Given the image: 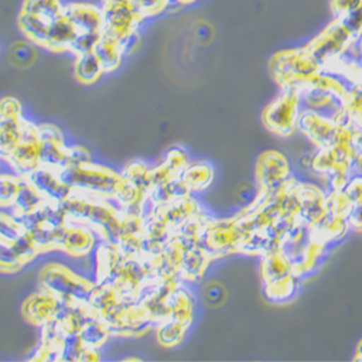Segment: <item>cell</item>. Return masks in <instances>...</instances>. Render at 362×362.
Returning a JSON list of instances; mask_svg holds the SVG:
<instances>
[{
    "mask_svg": "<svg viewBox=\"0 0 362 362\" xmlns=\"http://www.w3.org/2000/svg\"><path fill=\"white\" fill-rule=\"evenodd\" d=\"M38 149H40L38 127L23 119L21 141L12 149V153L6 157V160L22 175H28L29 173H33L35 168L40 167Z\"/></svg>",
    "mask_w": 362,
    "mask_h": 362,
    "instance_id": "cell-4",
    "label": "cell"
},
{
    "mask_svg": "<svg viewBox=\"0 0 362 362\" xmlns=\"http://www.w3.org/2000/svg\"><path fill=\"white\" fill-rule=\"evenodd\" d=\"M197 34H199L200 38H206V34H209V29L206 26H202V28H199Z\"/></svg>",
    "mask_w": 362,
    "mask_h": 362,
    "instance_id": "cell-36",
    "label": "cell"
},
{
    "mask_svg": "<svg viewBox=\"0 0 362 362\" xmlns=\"http://www.w3.org/2000/svg\"><path fill=\"white\" fill-rule=\"evenodd\" d=\"M22 124V115H0V157L6 158L21 141Z\"/></svg>",
    "mask_w": 362,
    "mask_h": 362,
    "instance_id": "cell-14",
    "label": "cell"
},
{
    "mask_svg": "<svg viewBox=\"0 0 362 362\" xmlns=\"http://www.w3.org/2000/svg\"><path fill=\"white\" fill-rule=\"evenodd\" d=\"M187 325L177 322L174 319H167L163 320L160 327H158V341L164 346H174L181 342V339L185 338V332H186Z\"/></svg>",
    "mask_w": 362,
    "mask_h": 362,
    "instance_id": "cell-22",
    "label": "cell"
},
{
    "mask_svg": "<svg viewBox=\"0 0 362 362\" xmlns=\"http://www.w3.org/2000/svg\"><path fill=\"white\" fill-rule=\"evenodd\" d=\"M52 21L29 13V12H23L21 11L19 13V29L21 33L25 35V38L28 41H31L33 44H35L37 47H45L47 42V37H48V29Z\"/></svg>",
    "mask_w": 362,
    "mask_h": 362,
    "instance_id": "cell-13",
    "label": "cell"
},
{
    "mask_svg": "<svg viewBox=\"0 0 362 362\" xmlns=\"http://www.w3.org/2000/svg\"><path fill=\"white\" fill-rule=\"evenodd\" d=\"M99 352L96 348L86 346L80 355V361H99Z\"/></svg>",
    "mask_w": 362,
    "mask_h": 362,
    "instance_id": "cell-33",
    "label": "cell"
},
{
    "mask_svg": "<svg viewBox=\"0 0 362 362\" xmlns=\"http://www.w3.org/2000/svg\"><path fill=\"white\" fill-rule=\"evenodd\" d=\"M23 232L25 229L18 218L0 214V239H5L12 244Z\"/></svg>",
    "mask_w": 362,
    "mask_h": 362,
    "instance_id": "cell-28",
    "label": "cell"
},
{
    "mask_svg": "<svg viewBox=\"0 0 362 362\" xmlns=\"http://www.w3.org/2000/svg\"><path fill=\"white\" fill-rule=\"evenodd\" d=\"M352 146L362 156V131H358V132L352 136Z\"/></svg>",
    "mask_w": 362,
    "mask_h": 362,
    "instance_id": "cell-35",
    "label": "cell"
},
{
    "mask_svg": "<svg viewBox=\"0 0 362 362\" xmlns=\"http://www.w3.org/2000/svg\"><path fill=\"white\" fill-rule=\"evenodd\" d=\"M265 163L262 167H259V181L261 187L267 192L269 190H279L283 185V180H286V175L288 173V165L286 160L277 154V153H268L265 154Z\"/></svg>",
    "mask_w": 362,
    "mask_h": 362,
    "instance_id": "cell-12",
    "label": "cell"
},
{
    "mask_svg": "<svg viewBox=\"0 0 362 362\" xmlns=\"http://www.w3.org/2000/svg\"><path fill=\"white\" fill-rule=\"evenodd\" d=\"M44 202H47V200L38 192V189L31 183V180H29L26 175L21 177L18 193H16L15 202L12 204L15 218L34 212V210H37L41 204H44Z\"/></svg>",
    "mask_w": 362,
    "mask_h": 362,
    "instance_id": "cell-11",
    "label": "cell"
},
{
    "mask_svg": "<svg viewBox=\"0 0 362 362\" xmlns=\"http://www.w3.org/2000/svg\"><path fill=\"white\" fill-rule=\"evenodd\" d=\"M96 57L99 58V62L102 64V69L105 73H112L119 69L120 63H122L124 58V51L120 48V44L109 40L106 37H102L99 44L96 45L95 51Z\"/></svg>",
    "mask_w": 362,
    "mask_h": 362,
    "instance_id": "cell-17",
    "label": "cell"
},
{
    "mask_svg": "<svg viewBox=\"0 0 362 362\" xmlns=\"http://www.w3.org/2000/svg\"><path fill=\"white\" fill-rule=\"evenodd\" d=\"M139 12L144 18L156 16L165 11H174L183 8L189 4L196 2V0H135Z\"/></svg>",
    "mask_w": 362,
    "mask_h": 362,
    "instance_id": "cell-21",
    "label": "cell"
},
{
    "mask_svg": "<svg viewBox=\"0 0 362 362\" xmlns=\"http://www.w3.org/2000/svg\"><path fill=\"white\" fill-rule=\"evenodd\" d=\"M86 345L80 334H63L62 338V361H80V355Z\"/></svg>",
    "mask_w": 362,
    "mask_h": 362,
    "instance_id": "cell-26",
    "label": "cell"
},
{
    "mask_svg": "<svg viewBox=\"0 0 362 362\" xmlns=\"http://www.w3.org/2000/svg\"><path fill=\"white\" fill-rule=\"evenodd\" d=\"M59 177L73 189V192L78 190L100 197H115L124 181V177L117 175L112 170L93 164L67 167L59 173Z\"/></svg>",
    "mask_w": 362,
    "mask_h": 362,
    "instance_id": "cell-1",
    "label": "cell"
},
{
    "mask_svg": "<svg viewBox=\"0 0 362 362\" xmlns=\"http://www.w3.org/2000/svg\"><path fill=\"white\" fill-rule=\"evenodd\" d=\"M11 58H12V62L19 67L31 66L37 58L35 44H33L31 41H29V42H16L12 47Z\"/></svg>",
    "mask_w": 362,
    "mask_h": 362,
    "instance_id": "cell-25",
    "label": "cell"
},
{
    "mask_svg": "<svg viewBox=\"0 0 362 362\" xmlns=\"http://www.w3.org/2000/svg\"><path fill=\"white\" fill-rule=\"evenodd\" d=\"M122 177L128 180L131 185H134L145 196L149 194V192L153 190V183H151V170L139 161L131 163L127 167Z\"/></svg>",
    "mask_w": 362,
    "mask_h": 362,
    "instance_id": "cell-20",
    "label": "cell"
},
{
    "mask_svg": "<svg viewBox=\"0 0 362 362\" xmlns=\"http://www.w3.org/2000/svg\"><path fill=\"white\" fill-rule=\"evenodd\" d=\"M180 178L185 181L189 190L202 192L209 187L214 180V168L207 163H196L187 165L180 174Z\"/></svg>",
    "mask_w": 362,
    "mask_h": 362,
    "instance_id": "cell-16",
    "label": "cell"
},
{
    "mask_svg": "<svg viewBox=\"0 0 362 362\" xmlns=\"http://www.w3.org/2000/svg\"><path fill=\"white\" fill-rule=\"evenodd\" d=\"M41 284L45 291L54 294L64 303H87L95 287L90 281L59 264H48L44 267Z\"/></svg>",
    "mask_w": 362,
    "mask_h": 362,
    "instance_id": "cell-2",
    "label": "cell"
},
{
    "mask_svg": "<svg viewBox=\"0 0 362 362\" xmlns=\"http://www.w3.org/2000/svg\"><path fill=\"white\" fill-rule=\"evenodd\" d=\"M105 74L99 58L95 52L76 55L74 76L81 84H93Z\"/></svg>",
    "mask_w": 362,
    "mask_h": 362,
    "instance_id": "cell-15",
    "label": "cell"
},
{
    "mask_svg": "<svg viewBox=\"0 0 362 362\" xmlns=\"http://www.w3.org/2000/svg\"><path fill=\"white\" fill-rule=\"evenodd\" d=\"M64 15L71 21L77 33H102V8L87 2H70L64 5Z\"/></svg>",
    "mask_w": 362,
    "mask_h": 362,
    "instance_id": "cell-6",
    "label": "cell"
},
{
    "mask_svg": "<svg viewBox=\"0 0 362 362\" xmlns=\"http://www.w3.org/2000/svg\"><path fill=\"white\" fill-rule=\"evenodd\" d=\"M110 335V329L103 319L95 316L90 319L84 327L80 330V338L86 346L99 349L103 344H106Z\"/></svg>",
    "mask_w": 362,
    "mask_h": 362,
    "instance_id": "cell-18",
    "label": "cell"
},
{
    "mask_svg": "<svg viewBox=\"0 0 362 362\" xmlns=\"http://www.w3.org/2000/svg\"><path fill=\"white\" fill-rule=\"evenodd\" d=\"M21 11L54 21L64 13V4L62 0H23Z\"/></svg>",
    "mask_w": 362,
    "mask_h": 362,
    "instance_id": "cell-19",
    "label": "cell"
},
{
    "mask_svg": "<svg viewBox=\"0 0 362 362\" xmlns=\"http://www.w3.org/2000/svg\"><path fill=\"white\" fill-rule=\"evenodd\" d=\"M25 265L13 245L5 239H0V271L4 273H16Z\"/></svg>",
    "mask_w": 362,
    "mask_h": 362,
    "instance_id": "cell-23",
    "label": "cell"
},
{
    "mask_svg": "<svg viewBox=\"0 0 362 362\" xmlns=\"http://www.w3.org/2000/svg\"><path fill=\"white\" fill-rule=\"evenodd\" d=\"M12 245L16 250V252L19 254V257L23 259L25 264L29 262V261H33L40 252V250L37 248L31 235H29L26 230L15 240V243H12Z\"/></svg>",
    "mask_w": 362,
    "mask_h": 362,
    "instance_id": "cell-29",
    "label": "cell"
},
{
    "mask_svg": "<svg viewBox=\"0 0 362 362\" xmlns=\"http://www.w3.org/2000/svg\"><path fill=\"white\" fill-rule=\"evenodd\" d=\"M38 165L62 173L69 167V146L64 141H44L40 139Z\"/></svg>",
    "mask_w": 362,
    "mask_h": 362,
    "instance_id": "cell-10",
    "label": "cell"
},
{
    "mask_svg": "<svg viewBox=\"0 0 362 362\" xmlns=\"http://www.w3.org/2000/svg\"><path fill=\"white\" fill-rule=\"evenodd\" d=\"M77 31L71 21L63 13L55 18L48 29V37L45 47L52 52H64L70 49L73 40L76 38Z\"/></svg>",
    "mask_w": 362,
    "mask_h": 362,
    "instance_id": "cell-9",
    "label": "cell"
},
{
    "mask_svg": "<svg viewBox=\"0 0 362 362\" xmlns=\"http://www.w3.org/2000/svg\"><path fill=\"white\" fill-rule=\"evenodd\" d=\"M59 301L62 300L45 290L42 293H37L25 301L23 316L37 326H45L54 320Z\"/></svg>",
    "mask_w": 362,
    "mask_h": 362,
    "instance_id": "cell-7",
    "label": "cell"
},
{
    "mask_svg": "<svg viewBox=\"0 0 362 362\" xmlns=\"http://www.w3.org/2000/svg\"><path fill=\"white\" fill-rule=\"evenodd\" d=\"M95 247V236L84 225H67L63 230L62 245L59 248L67 251L73 257L87 255Z\"/></svg>",
    "mask_w": 362,
    "mask_h": 362,
    "instance_id": "cell-8",
    "label": "cell"
},
{
    "mask_svg": "<svg viewBox=\"0 0 362 362\" xmlns=\"http://www.w3.org/2000/svg\"><path fill=\"white\" fill-rule=\"evenodd\" d=\"M26 177L31 180V183L38 189L47 202L62 204L74 193L73 189L59 177V173L49 168L38 167Z\"/></svg>",
    "mask_w": 362,
    "mask_h": 362,
    "instance_id": "cell-5",
    "label": "cell"
},
{
    "mask_svg": "<svg viewBox=\"0 0 362 362\" xmlns=\"http://www.w3.org/2000/svg\"><path fill=\"white\" fill-rule=\"evenodd\" d=\"M221 293H222L221 287H218V286H210V287L206 290V298H207L209 301H212V303H215V301H216L218 298L222 297Z\"/></svg>",
    "mask_w": 362,
    "mask_h": 362,
    "instance_id": "cell-34",
    "label": "cell"
},
{
    "mask_svg": "<svg viewBox=\"0 0 362 362\" xmlns=\"http://www.w3.org/2000/svg\"><path fill=\"white\" fill-rule=\"evenodd\" d=\"M102 37V33H77L69 51L76 55L93 52Z\"/></svg>",
    "mask_w": 362,
    "mask_h": 362,
    "instance_id": "cell-24",
    "label": "cell"
},
{
    "mask_svg": "<svg viewBox=\"0 0 362 362\" xmlns=\"http://www.w3.org/2000/svg\"><path fill=\"white\" fill-rule=\"evenodd\" d=\"M38 135L40 139L44 141H64L62 132L54 125H40L38 127Z\"/></svg>",
    "mask_w": 362,
    "mask_h": 362,
    "instance_id": "cell-32",
    "label": "cell"
},
{
    "mask_svg": "<svg viewBox=\"0 0 362 362\" xmlns=\"http://www.w3.org/2000/svg\"><path fill=\"white\" fill-rule=\"evenodd\" d=\"M92 164V156L81 145L69 146V167H80Z\"/></svg>",
    "mask_w": 362,
    "mask_h": 362,
    "instance_id": "cell-31",
    "label": "cell"
},
{
    "mask_svg": "<svg viewBox=\"0 0 362 362\" xmlns=\"http://www.w3.org/2000/svg\"><path fill=\"white\" fill-rule=\"evenodd\" d=\"M300 96L296 87H288L287 92L271 103L264 113V124L277 135L287 136L297 124V109Z\"/></svg>",
    "mask_w": 362,
    "mask_h": 362,
    "instance_id": "cell-3",
    "label": "cell"
},
{
    "mask_svg": "<svg viewBox=\"0 0 362 362\" xmlns=\"http://www.w3.org/2000/svg\"><path fill=\"white\" fill-rule=\"evenodd\" d=\"M19 178L0 174V207H12L19 187Z\"/></svg>",
    "mask_w": 362,
    "mask_h": 362,
    "instance_id": "cell-27",
    "label": "cell"
},
{
    "mask_svg": "<svg viewBox=\"0 0 362 362\" xmlns=\"http://www.w3.org/2000/svg\"><path fill=\"white\" fill-rule=\"evenodd\" d=\"M175 175H180L181 171H183L187 167V156L185 151H181L178 148L171 149L167 154L165 163H164Z\"/></svg>",
    "mask_w": 362,
    "mask_h": 362,
    "instance_id": "cell-30",
    "label": "cell"
}]
</instances>
